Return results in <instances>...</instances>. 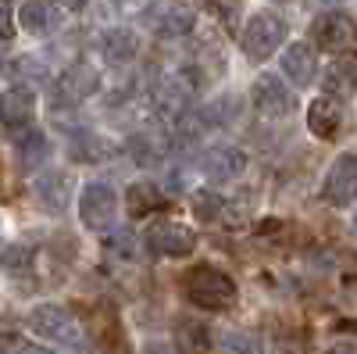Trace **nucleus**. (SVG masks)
Wrapping results in <instances>:
<instances>
[{
  "mask_svg": "<svg viewBox=\"0 0 357 354\" xmlns=\"http://www.w3.org/2000/svg\"><path fill=\"white\" fill-rule=\"evenodd\" d=\"M15 154H18V172H36L40 165H47V158H50V140H47V133H25L22 140H18V147H15Z\"/></svg>",
  "mask_w": 357,
  "mask_h": 354,
  "instance_id": "obj_15",
  "label": "nucleus"
},
{
  "mask_svg": "<svg viewBox=\"0 0 357 354\" xmlns=\"http://www.w3.org/2000/svg\"><path fill=\"white\" fill-rule=\"evenodd\" d=\"M207 8H211L215 15H222V18L232 25L236 15H240V0H207Z\"/></svg>",
  "mask_w": 357,
  "mask_h": 354,
  "instance_id": "obj_25",
  "label": "nucleus"
},
{
  "mask_svg": "<svg viewBox=\"0 0 357 354\" xmlns=\"http://www.w3.org/2000/svg\"><path fill=\"white\" fill-rule=\"evenodd\" d=\"M114 215H118V193L107 183L93 179L79 190V219L89 229H107L114 222Z\"/></svg>",
  "mask_w": 357,
  "mask_h": 354,
  "instance_id": "obj_4",
  "label": "nucleus"
},
{
  "mask_svg": "<svg viewBox=\"0 0 357 354\" xmlns=\"http://www.w3.org/2000/svg\"><path fill=\"white\" fill-rule=\"evenodd\" d=\"M0 354H47V351L36 347L33 340L15 337V333H0Z\"/></svg>",
  "mask_w": 357,
  "mask_h": 354,
  "instance_id": "obj_23",
  "label": "nucleus"
},
{
  "mask_svg": "<svg viewBox=\"0 0 357 354\" xmlns=\"http://www.w3.org/2000/svg\"><path fill=\"white\" fill-rule=\"evenodd\" d=\"M33 193H36L40 208H47V212H65L68 200H72V179H68L65 172H43V175H36Z\"/></svg>",
  "mask_w": 357,
  "mask_h": 354,
  "instance_id": "obj_10",
  "label": "nucleus"
},
{
  "mask_svg": "<svg viewBox=\"0 0 357 354\" xmlns=\"http://www.w3.org/2000/svg\"><path fill=\"white\" fill-rule=\"evenodd\" d=\"M218 354H257V344L247 333H222L218 337Z\"/></svg>",
  "mask_w": 357,
  "mask_h": 354,
  "instance_id": "obj_21",
  "label": "nucleus"
},
{
  "mask_svg": "<svg viewBox=\"0 0 357 354\" xmlns=\"http://www.w3.org/2000/svg\"><path fill=\"white\" fill-rule=\"evenodd\" d=\"M57 8H65V11H79V8H86V0H54Z\"/></svg>",
  "mask_w": 357,
  "mask_h": 354,
  "instance_id": "obj_27",
  "label": "nucleus"
},
{
  "mask_svg": "<svg viewBox=\"0 0 357 354\" xmlns=\"http://www.w3.org/2000/svg\"><path fill=\"white\" fill-rule=\"evenodd\" d=\"M193 25H197L193 8H190V4H183V0H175V4H168V8L158 15L154 33H158V36H165V40H175V36L193 33Z\"/></svg>",
  "mask_w": 357,
  "mask_h": 354,
  "instance_id": "obj_14",
  "label": "nucleus"
},
{
  "mask_svg": "<svg viewBox=\"0 0 357 354\" xmlns=\"http://www.w3.org/2000/svg\"><path fill=\"white\" fill-rule=\"evenodd\" d=\"M325 200L336 204V208H347L354 204V193H357V161L354 154H343L333 168H329V179H325Z\"/></svg>",
  "mask_w": 357,
  "mask_h": 354,
  "instance_id": "obj_8",
  "label": "nucleus"
},
{
  "mask_svg": "<svg viewBox=\"0 0 357 354\" xmlns=\"http://www.w3.org/2000/svg\"><path fill=\"white\" fill-rule=\"evenodd\" d=\"M183 290L193 308L204 311H229L236 304V283L229 272L215 269V265H193L183 276Z\"/></svg>",
  "mask_w": 357,
  "mask_h": 354,
  "instance_id": "obj_1",
  "label": "nucleus"
},
{
  "mask_svg": "<svg viewBox=\"0 0 357 354\" xmlns=\"http://www.w3.org/2000/svg\"><path fill=\"white\" fill-rule=\"evenodd\" d=\"M282 72H286V79H293L296 86H311L314 75H318L314 47H307V43H289L286 54H282Z\"/></svg>",
  "mask_w": 357,
  "mask_h": 354,
  "instance_id": "obj_12",
  "label": "nucleus"
},
{
  "mask_svg": "<svg viewBox=\"0 0 357 354\" xmlns=\"http://www.w3.org/2000/svg\"><path fill=\"white\" fill-rule=\"evenodd\" d=\"M286 40V22L272 11H254L240 33V43H243V54L250 61H268Z\"/></svg>",
  "mask_w": 357,
  "mask_h": 354,
  "instance_id": "obj_3",
  "label": "nucleus"
},
{
  "mask_svg": "<svg viewBox=\"0 0 357 354\" xmlns=\"http://www.w3.org/2000/svg\"><path fill=\"white\" fill-rule=\"evenodd\" d=\"M36 115V94L29 86H11V90L0 94V122L11 126V129H22L33 122Z\"/></svg>",
  "mask_w": 357,
  "mask_h": 354,
  "instance_id": "obj_9",
  "label": "nucleus"
},
{
  "mask_svg": "<svg viewBox=\"0 0 357 354\" xmlns=\"http://www.w3.org/2000/svg\"><path fill=\"white\" fill-rule=\"evenodd\" d=\"M190 204H193V215H197V219L215 222V219H218V208H222V197L211 193V190H197Z\"/></svg>",
  "mask_w": 357,
  "mask_h": 354,
  "instance_id": "obj_20",
  "label": "nucleus"
},
{
  "mask_svg": "<svg viewBox=\"0 0 357 354\" xmlns=\"http://www.w3.org/2000/svg\"><path fill=\"white\" fill-rule=\"evenodd\" d=\"M161 193H158V186H151V183H132L129 186V200H126V208H129V215L132 219H146L151 212H158L161 208Z\"/></svg>",
  "mask_w": 357,
  "mask_h": 354,
  "instance_id": "obj_19",
  "label": "nucleus"
},
{
  "mask_svg": "<svg viewBox=\"0 0 357 354\" xmlns=\"http://www.w3.org/2000/svg\"><path fill=\"white\" fill-rule=\"evenodd\" d=\"M247 172V154L236 151V147H218V151L207 154L204 161V175L211 183H232Z\"/></svg>",
  "mask_w": 357,
  "mask_h": 354,
  "instance_id": "obj_11",
  "label": "nucleus"
},
{
  "mask_svg": "<svg viewBox=\"0 0 357 354\" xmlns=\"http://www.w3.org/2000/svg\"><path fill=\"white\" fill-rule=\"evenodd\" d=\"M178 344H183L186 351H204L207 347V330L193 326V322H183V330H178Z\"/></svg>",
  "mask_w": 357,
  "mask_h": 354,
  "instance_id": "obj_24",
  "label": "nucleus"
},
{
  "mask_svg": "<svg viewBox=\"0 0 357 354\" xmlns=\"http://www.w3.org/2000/svg\"><path fill=\"white\" fill-rule=\"evenodd\" d=\"M29 330L43 337L54 351L61 354H86V333L79 322L61 304H40L29 311Z\"/></svg>",
  "mask_w": 357,
  "mask_h": 354,
  "instance_id": "obj_2",
  "label": "nucleus"
},
{
  "mask_svg": "<svg viewBox=\"0 0 357 354\" xmlns=\"http://www.w3.org/2000/svg\"><path fill=\"white\" fill-rule=\"evenodd\" d=\"M350 33H354L350 15H343V11H325V15H318L314 25H311V47L336 54V50H343V47L350 43Z\"/></svg>",
  "mask_w": 357,
  "mask_h": 354,
  "instance_id": "obj_7",
  "label": "nucleus"
},
{
  "mask_svg": "<svg viewBox=\"0 0 357 354\" xmlns=\"http://www.w3.org/2000/svg\"><path fill=\"white\" fill-rule=\"evenodd\" d=\"M65 90L72 94V97H79V101H86V97H93L97 90H100V72L89 65V61H79V65H72L68 72H65Z\"/></svg>",
  "mask_w": 357,
  "mask_h": 354,
  "instance_id": "obj_17",
  "label": "nucleus"
},
{
  "mask_svg": "<svg viewBox=\"0 0 357 354\" xmlns=\"http://www.w3.org/2000/svg\"><path fill=\"white\" fill-rule=\"evenodd\" d=\"M325 82H329V90H354V61L350 57H343L340 65H333Z\"/></svg>",
  "mask_w": 357,
  "mask_h": 354,
  "instance_id": "obj_22",
  "label": "nucleus"
},
{
  "mask_svg": "<svg viewBox=\"0 0 357 354\" xmlns=\"http://www.w3.org/2000/svg\"><path fill=\"white\" fill-rule=\"evenodd\" d=\"M139 50L136 36L129 33V29H107V33L100 36V54L107 57L111 65H122V61H132Z\"/></svg>",
  "mask_w": 357,
  "mask_h": 354,
  "instance_id": "obj_16",
  "label": "nucleus"
},
{
  "mask_svg": "<svg viewBox=\"0 0 357 354\" xmlns=\"http://www.w3.org/2000/svg\"><path fill=\"white\" fill-rule=\"evenodd\" d=\"M340 122H343L340 101H333V97H314V101L307 104V129H311L318 140H336Z\"/></svg>",
  "mask_w": 357,
  "mask_h": 354,
  "instance_id": "obj_13",
  "label": "nucleus"
},
{
  "mask_svg": "<svg viewBox=\"0 0 357 354\" xmlns=\"http://www.w3.org/2000/svg\"><path fill=\"white\" fill-rule=\"evenodd\" d=\"M146 247L165 258H186L197 251V233L178 222H154L146 229Z\"/></svg>",
  "mask_w": 357,
  "mask_h": 354,
  "instance_id": "obj_5",
  "label": "nucleus"
},
{
  "mask_svg": "<svg viewBox=\"0 0 357 354\" xmlns=\"http://www.w3.org/2000/svg\"><path fill=\"white\" fill-rule=\"evenodd\" d=\"M15 36V15H11V4L8 0H0V40Z\"/></svg>",
  "mask_w": 357,
  "mask_h": 354,
  "instance_id": "obj_26",
  "label": "nucleus"
},
{
  "mask_svg": "<svg viewBox=\"0 0 357 354\" xmlns=\"http://www.w3.org/2000/svg\"><path fill=\"white\" fill-rule=\"evenodd\" d=\"M18 22H22L25 33H33V36H47V33H54V25H57L47 0H29V4H22Z\"/></svg>",
  "mask_w": 357,
  "mask_h": 354,
  "instance_id": "obj_18",
  "label": "nucleus"
},
{
  "mask_svg": "<svg viewBox=\"0 0 357 354\" xmlns=\"http://www.w3.org/2000/svg\"><path fill=\"white\" fill-rule=\"evenodd\" d=\"M250 104L264 118H286L293 111V94L282 86L279 75H261L250 90Z\"/></svg>",
  "mask_w": 357,
  "mask_h": 354,
  "instance_id": "obj_6",
  "label": "nucleus"
}]
</instances>
